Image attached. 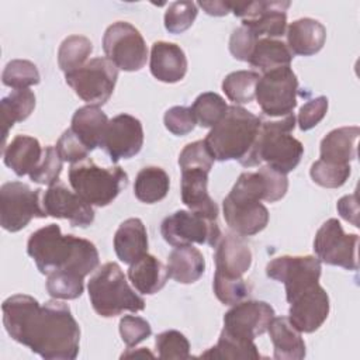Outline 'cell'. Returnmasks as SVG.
Segmentation results:
<instances>
[{"label":"cell","mask_w":360,"mask_h":360,"mask_svg":"<svg viewBox=\"0 0 360 360\" xmlns=\"http://www.w3.org/2000/svg\"><path fill=\"white\" fill-rule=\"evenodd\" d=\"M262 125V118L239 105H229L226 114L207 134L204 142L214 160H238L250 153Z\"/></svg>","instance_id":"5"},{"label":"cell","mask_w":360,"mask_h":360,"mask_svg":"<svg viewBox=\"0 0 360 360\" xmlns=\"http://www.w3.org/2000/svg\"><path fill=\"white\" fill-rule=\"evenodd\" d=\"M198 14L194 1H173L165 13V28L170 34H181L188 30Z\"/></svg>","instance_id":"42"},{"label":"cell","mask_w":360,"mask_h":360,"mask_svg":"<svg viewBox=\"0 0 360 360\" xmlns=\"http://www.w3.org/2000/svg\"><path fill=\"white\" fill-rule=\"evenodd\" d=\"M128 278L138 292L152 295L165 287L169 274L166 266L160 260L146 253L129 264Z\"/></svg>","instance_id":"30"},{"label":"cell","mask_w":360,"mask_h":360,"mask_svg":"<svg viewBox=\"0 0 360 360\" xmlns=\"http://www.w3.org/2000/svg\"><path fill=\"white\" fill-rule=\"evenodd\" d=\"M27 253L39 273L46 276L68 271L84 278L100 263L98 250L93 242L75 235H63L56 224L32 232L27 242Z\"/></svg>","instance_id":"3"},{"label":"cell","mask_w":360,"mask_h":360,"mask_svg":"<svg viewBox=\"0 0 360 360\" xmlns=\"http://www.w3.org/2000/svg\"><path fill=\"white\" fill-rule=\"evenodd\" d=\"M257 39L259 38H256L249 28L243 25L238 27L236 30H233L229 38V51L232 56L238 60L249 62Z\"/></svg>","instance_id":"50"},{"label":"cell","mask_w":360,"mask_h":360,"mask_svg":"<svg viewBox=\"0 0 360 360\" xmlns=\"http://www.w3.org/2000/svg\"><path fill=\"white\" fill-rule=\"evenodd\" d=\"M214 259L217 276L242 278L252 266V250L240 235L229 233L219 239Z\"/></svg>","instance_id":"20"},{"label":"cell","mask_w":360,"mask_h":360,"mask_svg":"<svg viewBox=\"0 0 360 360\" xmlns=\"http://www.w3.org/2000/svg\"><path fill=\"white\" fill-rule=\"evenodd\" d=\"M285 35L287 46L292 56H312L323 48L326 28L318 20L304 17L292 21L287 27Z\"/></svg>","instance_id":"23"},{"label":"cell","mask_w":360,"mask_h":360,"mask_svg":"<svg viewBox=\"0 0 360 360\" xmlns=\"http://www.w3.org/2000/svg\"><path fill=\"white\" fill-rule=\"evenodd\" d=\"M93 52V44L83 35H69L65 38L58 51V65L66 73L82 68L90 53Z\"/></svg>","instance_id":"35"},{"label":"cell","mask_w":360,"mask_h":360,"mask_svg":"<svg viewBox=\"0 0 360 360\" xmlns=\"http://www.w3.org/2000/svg\"><path fill=\"white\" fill-rule=\"evenodd\" d=\"M336 210L339 212V215L346 219L347 222H350L352 225H354L356 228L359 226V202H357V193L349 194L342 197L338 204H336Z\"/></svg>","instance_id":"51"},{"label":"cell","mask_w":360,"mask_h":360,"mask_svg":"<svg viewBox=\"0 0 360 360\" xmlns=\"http://www.w3.org/2000/svg\"><path fill=\"white\" fill-rule=\"evenodd\" d=\"M1 107V127H3V149L6 148V139L10 128L15 122L25 121L35 108V94L30 89L13 90L8 96L0 101Z\"/></svg>","instance_id":"31"},{"label":"cell","mask_w":360,"mask_h":360,"mask_svg":"<svg viewBox=\"0 0 360 360\" xmlns=\"http://www.w3.org/2000/svg\"><path fill=\"white\" fill-rule=\"evenodd\" d=\"M120 335L127 347H134L152 335L149 322L136 315H124L120 319Z\"/></svg>","instance_id":"46"},{"label":"cell","mask_w":360,"mask_h":360,"mask_svg":"<svg viewBox=\"0 0 360 360\" xmlns=\"http://www.w3.org/2000/svg\"><path fill=\"white\" fill-rule=\"evenodd\" d=\"M277 360H301L307 354L305 342L285 316H274L267 329Z\"/></svg>","instance_id":"26"},{"label":"cell","mask_w":360,"mask_h":360,"mask_svg":"<svg viewBox=\"0 0 360 360\" xmlns=\"http://www.w3.org/2000/svg\"><path fill=\"white\" fill-rule=\"evenodd\" d=\"M170 188L169 174L158 166L143 167L135 177L134 194L145 204H155L162 201Z\"/></svg>","instance_id":"32"},{"label":"cell","mask_w":360,"mask_h":360,"mask_svg":"<svg viewBox=\"0 0 360 360\" xmlns=\"http://www.w3.org/2000/svg\"><path fill=\"white\" fill-rule=\"evenodd\" d=\"M44 155L39 141L28 135H17L3 149V160L18 177L30 173L38 166Z\"/></svg>","instance_id":"25"},{"label":"cell","mask_w":360,"mask_h":360,"mask_svg":"<svg viewBox=\"0 0 360 360\" xmlns=\"http://www.w3.org/2000/svg\"><path fill=\"white\" fill-rule=\"evenodd\" d=\"M160 233L165 242L173 248L193 243L217 246L221 239L217 219L186 210L167 215L160 224Z\"/></svg>","instance_id":"10"},{"label":"cell","mask_w":360,"mask_h":360,"mask_svg":"<svg viewBox=\"0 0 360 360\" xmlns=\"http://www.w3.org/2000/svg\"><path fill=\"white\" fill-rule=\"evenodd\" d=\"M288 321L301 333L318 330L329 316V295L318 284L300 292L290 302Z\"/></svg>","instance_id":"19"},{"label":"cell","mask_w":360,"mask_h":360,"mask_svg":"<svg viewBox=\"0 0 360 360\" xmlns=\"http://www.w3.org/2000/svg\"><path fill=\"white\" fill-rule=\"evenodd\" d=\"M42 207L46 217L68 219L72 226L87 228L94 221V210L79 194L58 181L42 194Z\"/></svg>","instance_id":"18"},{"label":"cell","mask_w":360,"mask_h":360,"mask_svg":"<svg viewBox=\"0 0 360 360\" xmlns=\"http://www.w3.org/2000/svg\"><path fill=\"white\" fill-rule=\"evenodd\" d=\"M55 148H56L59 156L62 158V160L69 162L72 165L87 159L89 152H90L87 149V146L79 139V136L70 128L63 131V134L58 139Z\"/></svg>","instance_id":"48"},{"label":"cell","mask_w":360,"mask_h":360,"mask_svg":"<svg viewBox=\"0 0 360 360\" xmlns=\"http://www.w3.org/2000/svg\"><path fill=\"white\" fill-rule=\"evenodd\" d=\"M169 278L180 284H191L201 278L205 271V259L193 245L177 246L167 256Z\"/></svg>","instance_id":"29"},{"label":"cell","mask_w":360,"mask_h":360,"mask_svg":"<svg viewBox=\"0 0 360 360\" xmlns=\"http://www.w3.org/2000/svg\"><path fill=\"white\" fill-rule=\"evenodd\" d=\"M208 173L204 169L181 170V201L193 212L218 218V205L208 194Z\"/></svg>","instance_id":"22"},{"label":"cell","mask_w":360,"mask_h":360,"mask_svg":"<svg viewBox=\"0 0 360 360\" xmlns=\"http://www.w3.org/2000/svg\"><path fill=\"white\" fill-rule=\"evenodd\" d=\"M118 68L107 58H93L77 70L65 75L68 86L90 105H103L112 96Z\"/></svg>","instance_id":"9"},{"label":"cell","mask_w":360,"mask_h":360,"mask_svg":"<svg viewBox=\"0 0 360 360\" xmlns=\"http://www.w3.org/2000/svg\"><path fill=\"white\" fill-rule=\"evenodd\" d=\"M359 135L360 128L357 125L332 129L321 141V159L332 163L349 165L357 156Z\"/></svg>","instance_id":"27"},{"label":"cell","mask_w":360,"mask_h":360,"mask_svg":"<svg viewBox=\"0 0 360 360\" xmlns=\"http://www.w3.org/2000/svg\"><path fill=\"white\" fill-rule=\"evenodd\" d=\"M228 104L225 100L212 91L201 93L193 103L191 112L195 118V122L202 128H212L221 121V118L228 111Z\"/></svg>","instance_id":"37"},{"label":"cell","mask_w":360,"mask_h":360,"mask_svg":"<svg viewBox=\"0 0 360 360\" xmlns=\"http://www.w3.org/2000/svg\"><path fill=\"white\" fill-rule=\"evenodd\" d=\"M290 1L232 3V13L242 18L256 38H278L287 31V10Z\"/></svg>","instance_id":"15"},{"label":"cell","mask_w":360,"mask_h":360,"mask_svg":"<svg viewBox=\"0 0 360 360\" xmlns=\"http://www.w3.org/2000/svg\"><path fill=\"white\" fill-rule=\"evenodd\" d=\"M150 73L155 79L163 83H177L187 73V58L184 51L166 41H158L150 49Z\"/></svg>","instance_id":"21"},{"label":"cell","mask_w":360,"mask_h":360,"mask_svg":"<svg viewBox=\"0 0 360 360\" xmlns=\"http://www.w3.org/2000/svg\"><path fill=\"white\" fill-rule=\"evenodd\" d=\"M41 80L37 66L27 59H13L10 60L1 75V82L4 86L13 90L28 89L30 86L38 84Z\"/></svg>","instance_id":"38"},{"label":"cell","mask_w":360,"mask_h":360,"mask_svg":"<svg viewBox=\"0 0 360 360\" xmlns=\"http://www.w3.org/2000/svg\"><path fill=\"white\" fill-rule=\"evenodd\" d=\"M83 280L84 278L68 271H55L48 274L46 291L56 300H76L83 294Z\"/></svg>","instance_id":"40"},{"label":"cell","mask_w":360,"mask_h":360,"mask_svg":"<svg viewBox=\"0 0 360 360\" xmlns=\"http://www.w3.org/2000/svg\"><path fill=\"white\" fill-rule=\"evenodd\" d=\"M212 288L215 297L224 304V305H235L250 294V285L246 283V280L242 278H226L214 274Z\"/></svg>","instance_id":"44"},{"label":"cell","mask_w":360,"mask_h":360,"mask_svg":"<svg viewBox=\"0 0 360 360\" xmlns=\"http://www.w3.org/2000/svg\"><path fill=\"white\" fill-rule=\"evenodd\" d=\"M201 359H260V353L253 340L243 339L221 330L215 346L200 354Z\"/></svg>","instance_id":"34"},{"label":"cell","mask_w":360,"mask_h":360,"mask_svg":"<svg viewBox=\"0 0 360 360\" xmlns=\"http://www.w3.org/2000/svg\"><path fill=\"white\" fill-rule=\"evenodd\" d=\"M288 190L287 174L262 166L257 172H243L222 201L228 226L240 236L262 232L269 222V211L262 204L281 200Z\"/></svg>","instance_id":"2"},{"label":"cell","mask_w":360,"mask_h":360,"mask_svg":"<svg viewBox=\"0 0 360 360\" xmlns=\"http://www.w3.org/2000/svg\"><path fill=\"white\" fill-rule=\"evenodd\" d=\"M103 51L118 69L141 70L148 60V48L142 34L127 21L111 24L103 35Z\"/></svg>","instance_id":"11"},{"label":"cell","mask_w":360,"mask_h":360,"mask_svg":"<svg viewBox=\"0 0 360 360\" xmlns=\"http://www.w3.org/2000/svg\"><path fill=\"white\" fill-rule=\"evenodd\" d=\"M260 76L253 70H236L225 76L222 90L225 96L236 104L250 103L256 96V86Z\"/></svg>","instance_id":"36"},{"label":"cell","mask_w":360,"mask_h":360,"mask_svg":"<svg viewBox=\"0 0 360 360\" xmlns=\"http://www.w3.org/2000/svg\"><path fill=\"white\" fill-rule=\"evenodd\" d=\"M121 357H150V359H153L155 354L146 347H141V349H135V350L128 347V350L125 353H122Z\"/></svg>","instance_id":"53"},{"label":"cell","mask_w":360,"mask_h":360,"mask_svg":"<svg viewBox=\"0 0 360 360\" xmlns=\"http://www.w3.org/2000/svg\"><path fill=\"white\" fill-rule=\"evenodd\" d=\"M41 188L32 190L21 181H8L0 187V225L8 232H18L32 218H46Z\"/></svg>","instance_id":"8"},{"label":"cell","mask_w":360,"mask_h":360,"mask_svg":"<svg viewBox=\"0 0 360 360\" xmlns=\"http://www.w3.org/2000/svg\"><path fill=\"white\" fill-rule=\"evenodd\" d=\"M198 6L208 14L214 17H222L226 15L229 11H232V3L229 1H198Z\"/></svg>","instance_id":"52"},{"label":"cell","mask_w":360,"mask_h":360,"mask_svg":"<svg viewBox=\"0 0 360 360\" xmlns=\"http://www.w3.org/2000/svg\"><path fill=\"white\" fill-rule=\"evenodd\" d=\"M87 291L93 309L103 318H112L124 311L145 309L143 298L128 284L124 271L115 262L103 264L93 274Z\"/></svg>","instance_id":"6"},{"label":"cell","mask_w":360,"mask_h":360,"mask_svg":"<svg viewBox=\"0 0 360 360\" xmlns=\"http://www.w3.org/2000/svg\"><path fill=\"white\" fill-rule=\"evenodd\" d=\"M214 165V158L208 150L204 141H195L187 143L179 155L180 170L187 169H204L210 172Z\"/></svg>","instance_id":"45"},{"label":"cell","mask_w":360,"mask_h":360,"mask_svg":"<svg viewBox=\"0 0 360 360\" xmlns=\"http://www.w3.org/2000/svg\"><path fill=\"white\" fill-rule=\"evenodd\" d=\"M108 121V117L100 107L87 104L75 111L70 129L91 152L96 148H101Z\"/></svg>","instance_id":"28"},{"label":"cell","mask_w":360,"mask_h":360,"mask_svg":"<svg viewBox=\"0 0 360 360\" xmlns=\"http://www.w3.org/2000/svg\"><path fill=\"white\" fill-rule=\"evenodd\" d=\"M328 97L319 96L307 101L298 112L297 122L301 131H309L316 127L328 112Z\"/></svg>","instance_id":"49"},{"label":"cell","mask_w":360,"mask_h":360,"mask_svg":"<svg viewBox=\"0 0 360 360\" xmlns=\"http://www.w3.org/2000/svg\"><path fill=\"white\" fill-rule=\"evenodd\" d=\"M114 250L125 264H132L148 253V232L139 218H128L120 224L114 235Z\"/></svg>","instance_id":"24"},{"label":"cell","mask_w":360,"mask_h":360,"mask_svg":"<svg viewBox=\"0 0 360 360\" xmlns=\"http://www.w3.org/2000/svg\"><path fill=\"white\" fill-rule=\"evenodd\" d=\"M357 246L356 233H345L336 218H329L316 231L314 238V252L316 257L329 266H339L346 270H357Z\"/></svg>","instance_id":"13"},{"label":"cell","mask_w":360,"mask_h":360,"mask_svg":"<svg viewBox=\"0 0 360 360\" xmlns=\"http://www.w3.org/2000/svg\"><path fill=\"white\" fill-rule=\"evenodd\" d=\"M298 79L290 66L269 70L256 86V100L269 117H285L297 105Z\"/></svg>","instance_id":"12"},{"label":"cell","mask_w":360,"mask_h":360,"mask_svg":"<svg viewBox=\"0 0 360 360\" xmlns=\"http://www.w3.org/2000/svg\"><path fill=\"white\" fill-rule=\"evenodd\" d=\"M321 260L315 256H280L266 266V274L285 287V298L290 302L300 292L319 283Z\"/></svg>","instance_id":"14"},{"label":"cell","mask_w":360,"mask_h":360,"mask_svg":"<svg viewBox=\"0 0 360 360\" xmlns=\"http://www.w3.org/2000/svg\"><path fill=\"white\" fill-rule=\"evenodd\" d=\"M291 60L292 53L290 52L287 44L276 38H259L250 55L249 63L266 73L277 68L290 66Z\"/></svg>","instance_id":"33"},{"label":"cell","mask_w":360,"mask_h":360,"mask_svg":"<svg viewBox=\"0 0 360 360\" xmlns=\"http://www.w3.org/2000/svg\"><path fill=\"white\" fill-rule=\"evenodd\" d=\"M352 173L350 165L332 163L318 159L309 169V176L314 183L325 188L342 187Z\"/></svg>","instance_id":"39"},{"label":"cell","mask_w":360,"mask_h":360,"mask_svg":"<svg viewBox=\"0 0 360 360\" xmlns=\"http://www.w3.org/2000/svg\"><path fill=\"white\" fill-rule=\"evenodd\" d=\"M274 309L264 301L248 300L240 301L224 315V330L235 336L255 340L257 336L267 332Z\"/></svg>","instance_id":"16"},{"label":"cell","mask_w":360,"mask_h":360,"mask_svg":"<svg viewBox=\"0 0 360 360\" xmlns=\"http://www.w3.org/2000/svg\"><path fill=\"white\" fill-rule=\"evenodd\" d=\"M294 127L292 112L281 120L262 121L255 145L242 166L253 167L266 163L267 167L283 174L292 172L304 155L302 143L291 135Z\"/></svg>","instance_id":"4"},{"label":"cell","mask_w":360,"mask_h":360,"mask_svg":"<svg viewBox=\"0 0 360 360\" xmlns=\"http://www.w3.org/2000/svg\"><path fill=\"white\" fill-rule=\"evenodd\" d=\"M163 122L166 129L177 136L190 134L197 124L191 108L184 105H174L169 108L163 115Z\"/></svg>","instance_id":"47"},{"label":"cell","mask_w":360,"mask_h":360,"mask_svg":"<svg viewBox=\"0 0 360 360\" xmlns=\"http://www.w3.org/2000/svg\"><path fill=\"white\" fill-rule=\"evenodd\" d=\"M68 177L73 191L96 207L112 202L128 184V174L120 166L100 167L89 158L73 163Z\"/></svg>","instance_id":"7"},{"label":"cell","mask_w":360,"mask_h":360,"mask_svg":"<svg viewBox=\"0 0 360 360\" xmlns=\"http://www.w3.org/2000/svg\"><path fill=\"white\" fill-rule=\"evenodd\" d=\"M63 160L59 156L55 146H45L44 155L38 166L30 173V179L34 183L52 186L59 181V176L62 172Z\"/></svg>","instance_id":"43"},{"label":"cell","mask_w":360,"mask_h":360,"mask_svg":"<svg viewBox=\"0 0 360 360\" xmlns=\"http://www.w3.org/2000/svg\"><path fill=\"white\" fill-rule=\"evenodd\" d=\"M143 145V128L138 118L129 114H118L108 121L101 148L105 149L112 163L131 159Z\"/></svg>","instance_id":"17"},{"label":"cell","mask_w":360,"mask_h":360,"mask_svg":"<svg viewBox=\"0 0 360 360\" xmlns=\"http://www.w3.org/2000/svg\"><path fill=\"white\" fill-rule=\"evenodd\" d=\"M3 325L10 338L45 360H75L79 354L80 328L68 304L15 294L3 305Z\"/></svg>","instance_id":"1"},{"label":"cell","mask_w":360,"mask_h":360,"mask_svg":"<svg viewBox=\"0 0 360 360\" xmlns=\"http://www.w3.org/2000/svg\"><path fill=\"white\" fill-rule=\"evenodd\" d=\"M155 346L158 350V356L162 360L190 359V342L179 330L169 329L159 333L155 339Z\"/></svg>","instance_id":"41"}]
</instances>
